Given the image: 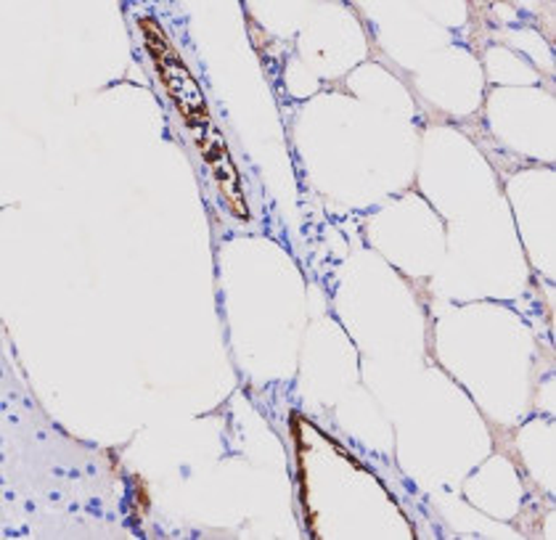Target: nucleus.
Returning a JSON list of instances; mask_svg holds the SVG:
<instances>
[{"label":"nucleus","instance_id":"obj_1","mask_svg":"<svg viewBox=\"0 0 556 540\" xmlns=\"http://www.w3.org/2000/svg\"><path fill=\"white\" fill-rule=\"evenodd\" d=\"M138 27H141L151 62H154L156 75H160L165 90L170 93L175 109H178L180 117L186 120V125H189L199 138L202 133H207L210 127H213V117H210V109L207 101H204L202 88L193 80L189 66L180 62L178 51L167 42L160 24L151 20V16H141V20H138Z\"/></svg>","mask_w":556,"mask_h":540},{"label":"nucleus","instance_id":"obj_2","mask_svg":"<svg viewBox=\"0 0 556 540\" xmlns=\"http://www.w3.org/2000/svg\"><path fill=\"white\" fill-rule=\"evenodd\" d=\"M197 146L199 151H202L204 162H207L210 169H213L223 197H226L228 204H231V212L236 217H241V221H247V217H250V210H247L239 173H236L231 151H228L226 141H223L220 130H217V127H210L207 133H202V136L197 138Z\"/></svg>","mask_w":556,"mask_h":540}]
</instances>
